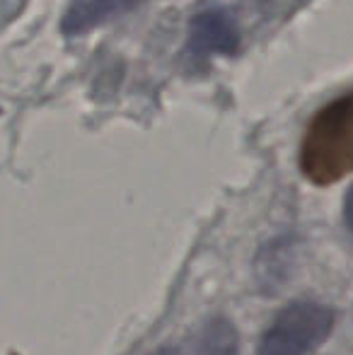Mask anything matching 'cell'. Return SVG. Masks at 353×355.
Wrapping results in <instances>:
<instances>
[{
  "mask_svg": "<svg viewBox=\"0 0 353 355\" xmlns=\"http://www.w3.org/2000/svg\"><path fill=\"white\" fill-rule=\"evenodd\" d=\"M344 220H346V227H349L351 237H353V187L346 193V201H344Z\"/></svg>",
  "mask_w": 353,
  "mask_h": 355,
  "instance_id": "obj_6",
  "label": "cell"
},
{
  "mask_svg": "<svg viewBox=\"0 0 353 355\" xmlns=\"http://www.w3.org/2000/svg\"><path fill=\"white\" fill-rule=\"evenodd\" d=\"M334 312L317 302H293L261 336L257 355H310L329 338Z\"/></svg>",
  "mask_w": 353,
  "mask_h": 355,
  "instance_id": "obj_2",
  "label": "cell"
},
{
  "mask_svg": "<svg viewBox=\"0 0 353 355\" xmlns=\"http://www.w3.org/2000/svg\"><path fill=\"white\" fill-rule=\"evenodd\" d=\"M138 3L141 0H73L63 15L61 29L68 37H76L97 24L109 22L112 17H119L121 12H128Z\"/></svg>",
  "mask_w": 353,
  "mask_h": 355,
  "instance_id": "obj_4",
  "label": "cell"
},
{
  "mask_svg": "<svg viewBox=\"0 0 353 355\" xmlns=\"http://www.w3.org/2000/svg\"><path fill=\"white\" fill-rule=\"evenodd\" d=\"M153 355H179L177 348H160V351H155Z\"/></svg>",
  "mask_w": 353,
  "mask_h": 355,
  "instance_id": "obj_7",
  "label": "cell"
},
{
  "mask_svg": "<svg viewBox=\"0 0 353 355\" xmlns=\"http://www.w3.org/2000/svg\"><path fill=\"white\" fill-rule=\"evenodd\" d=\"M300 172L317 187L353 174V92L312 116L300 143Z\"/></svg>",
  "mask_w": 353,
  "mask_h": 355,
  "instance_id": "obj_1",
  "label": "cell"
},
{
  "mask_svg": "<svg viewBox=\"0 0 353 355\" xmlns=\"http://www.w3.org/2000/svg\"><path fill=\"white\" fill-rule=\"evenodd\" d=\"M196 355H237V334L227 319H213L198 336Z\"/></svg>",
  "mask_w": 353,
  "mask_h": 355,
  "instance_id": "obj_5",
  "label": "cell"
},
{
  "mask_svg": "<svg viewBox=\"0 0 353 355\" xmlns=\"http://www.w3.org/2000/svg\"><path fill=\"white\" fill-rule=\"evenodd\" d=\"M240 46V29L225 8H208L189 27V51L196 56H232Z\"/></svg>",
  "mask_w": 353,
  "mask_h": 355,
  "instance_id": "obj_3",
  "label": "cell"
}]
</instances>
